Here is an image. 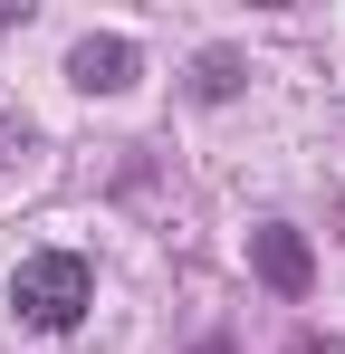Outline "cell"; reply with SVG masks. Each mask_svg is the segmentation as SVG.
Listing matches in <instances>:
<instances>
[{
	"mask_svg": "<svg viewBox=\"0 0 345 354\" xmlns=\"http://www.w3.org/2000/svg\"><path fill=\"white\" fill-rule=\"evenodd\" d=\"M10 306H19V326L67 335V326L96 306V268H87L77 249H39V259H19V268H10Z\"/></svg>",
	"mask_w": 345,
	"mask_h": 354,
	"instance_id": "6da1fadb",
	"label": "cell"
},
{
	"mask_svg": "<svg viewBox=\"0 0 345 354\" xmlns=\"http://www.w3.org/2000/svg\"><path fill=\"white\" fill-rule=\"evenodd\" d=\"M249 268H259V278H269L278 297H307V278H317L307 239L288 230V221H269V230H249Z\"/></svg>",
	"mask_w": 345,
	"mask_h": 354,
	"instance_id": "7a4b0ae2",
	"label": "cell"
},
{
	"mask_svg": "<svg viewBox=\"0 0 345 354\" xmlns=\"http://www.w3.org/2000/svg\"><path fill=\"white\" fill-rule=\"evenodd\" d=\"M134 39H77V58H67V77L87 86V96H115V86H134Z\"/></svg>",
	"mask_w": 345,
	"mask_h": 354,
	"instance_id": "3957f363",
	"label": "cell"
},
{
	"mask_svg": "<svg viewBox=\"0 0 345 354\" xmlns=\"http://www.w3.org/2000/svg\"><path fill=\"white\" fill-rule=\"evenodd\" d=\"M230 86H240V58L211 48V58H202V96H230Z\"/></svg>",
	"mask_w": 345,
	"mask_h": 354,
	"instance_id": "277c9868",
	"label": "cell"
}]
</instances>
